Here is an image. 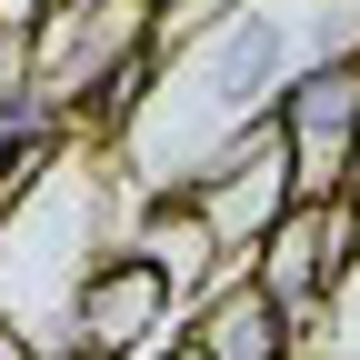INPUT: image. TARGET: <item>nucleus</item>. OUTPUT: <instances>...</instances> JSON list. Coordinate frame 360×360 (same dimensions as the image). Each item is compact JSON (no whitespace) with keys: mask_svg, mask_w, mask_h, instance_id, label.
Returning <instances> with one entry per match:
<instances>
[{"mask_svg":"<svg viewBox=\"0 0 360 360\" xmlns=\"http://www.w3.org/2000/svg\"><path fill=\"white\" fill-rule=\"evenodd\" d=\"M270 120H281V141H290V191L300 200L340 191V180H350V141H360V60L350 51H310L281 80Z\"/></svg>","mask_w":360,"mask_h":360,"instance_id":"obj_3","label":"nucleus"},{"mask_svg":"<svg viewBox=\"0 0 360 360\" xmlns=\"http://www.w3.org/2000/svg\"><path fill=\"white\" fill-rule=\"evenodd\" d=\"M170 310H180V290L160 281L141 250H101L80 270L70 310H60V340L90 350V360H130V350H160L170 340Z\"/></svg>","mask_w":360,"mask_h":360,"instance_id":"obj_4","label":"nucleus"},{"mask_svg":"<svg viewBox=\"0 0 360 360\" xmlns=\"http://www.w3.org/2000/svg\"><path fill=\"white\" fill-rule=\"evenodd\" d=\"M40 11H51V0H0V40H30Z\"/></svg>","mask_w":360,"mask_h":360,"instance_id":"obj_6","label":"nucleus"},{"mask_svg":"<svg viewBox=\"0 0 360 360\" xmlns=\"http://www.w3.org/2000/svg\"><path fill=\"white\" fill-rule=\"evenodd\" d=\"M350 260H360V191H321V200H300V191H290V210L240 250V270L290 310V330H300V340H310V310L340 300Z\"/></svg>","mask_w":360,"mask_h":360,"instance_id":"obj_1","label":"nucleus"},{"mask_svg":"<svg viewBox=\"0 0 360 360\" xmlns=\"http://www.w3.org/2000/svg\"><path fill=\"white\" fill-rule=\"evenodd\" d=\"M180 191H191V210L210 220V240L240 260V250L270 231V220L290 210V141H281V120L260 110V120H240V130H220L210 160L180 180Z\"/></svg>","mask_w":360,"mask_h":360,"instance_id":"obj_2","label":"nucleus"},{"mask_svg":"<svg viewBox=\"0 0 360 360\" xmlns=\"http://www.w3.org/2000/svg\"><path fill=\"white\" fill-rule=\"evenodd\" d=\"M191 340H200V360H290L300 350V330H290V310L270 300L250 270L231 260L220 281L200 290V310H191Z\"/></svg>","mask_w":360,"mask_h":360,"instance_id":"obj_5","label":"nucleus"},{"mask_svg":"<svg viewBox=\"0 0 360 360\" xmlns=\"http://www.w3.org/2000/svg\"><path fill=\"white\" fill-rule=\"evenodd\" d=\"M141 360H200V340L180 330V340H160V350H141Z\"/></svg>","mask_w":360,"mask_h":360,"instance_id":"obj_7","label":"nucleus"}]
</instances>
